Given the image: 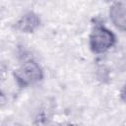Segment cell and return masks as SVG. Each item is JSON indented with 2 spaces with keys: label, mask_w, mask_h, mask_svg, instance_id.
I'll list each match as a JSON object with an SVG mask.
<instances>
[{
  "label": "cell",
  "mask_w": 126,
  "mask_h": 126,
  "mask_svg": "<svg viewBox=\"0 0 126 126\" xmlns=\"http://www.w3.org/2000/svg\"><path fill=\"white\" fill-rule=\"evenodd\" d=\"M116 36L111 30L106 28L102 22L94 20L89 35V45L95 54H102L114 46Z\"/></svg>",
  "instance_id": "cell-1"
},
{
  "label": "cell",
  "mask_w": 126,
  "mask_h": 126,
  "mask_svg": "<svg viewBox=\"0 0 126 126\" xmlns=\"http://www.w3.org/2000/svg\"><path fill=\"white\" fill-rule=\"evenodd\" d=\"M14 79L19 87L27 88L35 85L43 79V70L36 61L29 59L15 70Z\"/></svg>",
  "instance_id": "cell-2"
},
{
  "label": "cell",
  "mask_w": 126,
  "mask_h": 126,
  "mask_svg": "<svg viewBox=\"0 0 126 126\" xmlns=\"http://www.w3.org/2000/svg\"><path fill=\"white\" fill-rule=\"evenodd\" d=\"M40 26V18L33 11L24 13L15 23V28L21 32L32 33L35 32Z\"/></svg>",
  "instance_id": "cell-4"
},
{
  "label": "cell",
  "mask_w": 126,
  "mask_h": 126,
  "mask_svg": "<svg viewBox=\"0 0 126 126\" xmlns=\"http://www.w3.org/2000/svg\"><path fill=\"white\" fill-rule=\"evenodd\" d=\"M120 97H121V99H122L124 102H126V83H125L124 86L122 87V90H121V92H120Z\"/></svg>",
  "instance_id": "cell-5"
},
{
  "label": "cell",
  "mask_w": 126,
  "mask_h": 126,
  "mask_svg": "<svg viewBox=\"0 0 126 126\" xmlns=\"http://www.w3.org/2000/svg\"><path fill=\"white\" fill-rule=\"evenodd\" d=\"M108 16L116 29L126 32V1L113 2L109 7Z\"/></svg>",
  "instance_id": "cell-3"
}]
</instances>
